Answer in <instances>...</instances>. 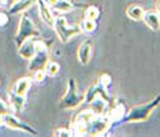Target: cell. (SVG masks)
Returning <instances> with one entry per match:
<instances>
[{"mask_svg":"<svg viewBox=\"0 0 160 137\" xmlns=\"http://www.w3.org/2000/svg\"><path fill=\"white\" fill-rule=\"evenodd\" d=\"M159 104H160V93L153 100H151V102H148L145 104H140V106H136V107H133L132 110H129L121 124H132V122L148 121L151 114L159 107Z\"/></svg>","mask_w":160,"mask_h":137,"instance_id":"6da1fadb","label":"cell"},{"mask_svg":"<svg viewBox=\"0 0 160 137\" xmlns=\"http://www.w3.org/2000/svg\"><path fill=\"white\" fill-rule=\"evenodd\" d=\"M83 102V95L78 92L77 82L74 78H68L67 82V91L63 95V97L59 100V107L62 110H72L77 109Z\"/></svg>","mask_w":160,"mask_h":137,"instance_id":"7a4b0ae2","label":"cell"},{"mask_svg":"<svg viewBox=\"0 0 160 137\" xmlns=\"http://www.w3.org/2000/svg\"><path fill=\"white\" fill-rule=\"evenodd\" d=\"M48 60H49L48 41L36 40V52L29 59V70L32 73H34L37 70H44Z\"/></svg>","mask_w":160,"mask_h":137,"instance_id":"3957f363","label":"cell"},{"mask_svg":"<svg viewBox=\"0 0 160 137\" xmlns=\"http://www.w3.org/2000/svg\"><path fill=\"white\" fill-rule=\"evenodd\" d=\"M53 29H55L58 37H59V40L63 43V44L68 43L74 36L82 33L79 25H70L63 15H56L55 17V25H53Z\"/></svg>","mask_w":160,"mask_h":137,"instance_id":"277c9868","label":"cell"},{"mask_svg":"<svg viewBox=\"0 0 160 137\" xmlns=\"http://www.w3.org/2000/svg\"><path fill=\"white\" fill-rule=\"evenodd\" d=\"M29 37H40V30L36 28V25L30 19V17L23 13V15L19 19V26H18V32L15 37H14V41H15L17 47H19Z\"/></svg>","mask_w":160,"mask_h":137,"instance_id":"5b68a950","label":"cell"},{"mask_svg":"<svg viewBox=\"0 0 160 137\" xmlns=\"http://www.w3.org/2000/svg\"><path fill=\"white\" fill-rule=\"evenodd\" d=\"M111 128V121L108 115H97L93 117L86 124V134L89 136H100L105 134Z\"/></svg>","mask_w":160,"mask_h":137,"instance_id":"8992f818","label":"cell"},{"mask_svg":"<svg viewBox=\"0 0 160 137\" xmlns=\"http://www.w3.org/2000/svg\"><path fill=\"white\" fill-rule=\"evenodd\" d=\"M3 124H4L6 128L12 129V130H19L23 133H29V134H38V132L34 128H32L30 125H28L21 119H18L15 115H12L11 113L6 114L4 117H3Z\"/></svg>","mask_w":160,"mask_h":137,"instance_id":"52a82bcc","label":"cell"},{"mask_svg":"<svg viewBox=\"0 0 160 137\" xmlns=\"http://www.w3.org/2000/svg\"><path fill=\"white\" fill-rule=\"evenodd\" d=\"M96 97H101V99H104L105 102L110 103V97H108V93H107V88L101 85L99 81L86 91V93L83 95V102L88 104V103L92 102L93 99H96Z\"/></svg>","mask_w":160,"mask_h":137,"instance_id":"ba28073f","label":"cell"},{"mask_svg":"<svg viewBox=\"0 0 160 137\" xmlns=\"http://www.w3.org/2000/svg\"><path fill=\"white\" fill-rule=\"evenodd\" d=\"M37 7H38V13H40V18L42 19V22L45 25H48L49 28H53L55 25V14L53 10L51 8V6L48 3H45V0H38L37 2Z\"/></svg>","mask_w":160,"mask_h":137,"instance_id":"9c48e42d","label":"cell"},{"mask_svg":"<svg viewBox=\"0 0 160 137\" xmlns=\"http://www.w3.org/2000/svg\"><path fill=\"white\" fill-rule=\"evenodd\" d=\"M92 49H93V43L90 38H86L81 43L77 52V58H78V62L81 64H88L90 62V58H92Z\"/></svg>","mask_w":160,"mask_h":137,"instance_id":"30bf717a","label":"cell"},{"mask_svg":"<svg viewBox=\"0 0 160 137\" xmlns=\"http://www.w3.org/2000/svg\"><path fill=\"white\" fill-rule=\"evenodd\" d=\"M127 114L126 106L125 103L122 102H116L115 106L110 110V114H108V118H110L111 124H121L122 119L125 118V115Z\"/></svg>","mask_w":160,"mask_h":137,"instance_id":"8fae6325","label":"cell"},{"mask_svg":"<svg viewBox=\"0 0 160 137\" xmlns=\"http://www.w3.org/2000/svg\"><path fill=\"white\" fill-rule=\"evenodd\" d=\"M38 0H15L11 6L8 7V14L15 15V14H23L26 13L33 4H37Z\"/></svg>","mask_w":160,"mask_h":137,"instance_id":"7c38bea8","label":"cell"},{"mask_svg":"<svg viewBox=\"0 0 160 137\" xmlns=\"http://www.w3.org/2000/svg\"><path fill=\"white\" fill-rule=\"evenodd\" d=\"M34 52H36V40H34V37L26 38L22 44L18 47V53H19V56H22V58H25V59H28V60L34 55Z\"/></svg>","mask_w":160,"mask_h":137,"instance_id":"4fadbf2b","label":"cell"},{"mask_svg":"<svg viewBox=\"0 0 160 137\" xmlns=\"http://www.w3.org/2000/svg\"><path fill=\"white\" fill-rule=\"evenodd\" d=\"M142 21L151 30L158 32L160 29V14L158 11H153V10L145 11L144 17H142Z\"/></svg>","mask_w":160,"mask_h":137,"instance_id":"5bb4252c","label":"cell"},{"mask_svg":"<svg viewBox=\"0 0 160 137\" xmlns=\"http://www.w3.org/2000/svg\"><path fill=\"white\" fill-rule=\"evenodd\" d=\"M32 86V78L30 77H22V78H18V80L14 82L11 92H14L15 95L19 96H26L28 91L30 89Z\"/></svg>","mask_w":160,"mask_h":137,"instance_id":"9a60e30c","label":"cell"},{"mask_svg":"<svg viewBox=\"0 0 160 137\" xmlns=\"http://www.w3.org/2000/svg\"><path fill=\"white\" fill-rule=\"evenodd\" d=\"M52 7V10L55 13H59V14H66V13H70L72 10L78 8V7H85L83 4H75V3L70 2V0H58Z\"/></svg>","mask_w":160,"mask_h":137,"instance_id":"2e32d148","label":"cell"},{"mask_svg":"<svg viewBox=\"0 0 160 137\" xmlns=\"http://www.w3.org/2000/svg\"><path fill=\"white\" fill-rule=\"evenodd\" d=\"M8 99H10V109L15 114H19L23 110L25 104H26V96L15 95L14 92L8 93Z\"/></svg>","mask_w":160,"mask_h":137,"instance_id":"e0dca14e","label":"cell"},{"mask_svg":"<svg viewBox=\"0 0 160 137\" xmlns=\"http://www.w3.org/2000/svg\"><path fill=\"white\" fill-rule=\"evenodd\" d=\"M107 107H108V102H105L101 97H96V99H93L90 103H88V109L92 110V113L96 115V117L97 115H105Z\"/></svg>","mask_w":160,"mask_h":137,"instance_id":"ac0fdd59","label":"cell"},{"mask_svg":"<svg viewBox=\"0 0 160 137\" xmlns=\"http://www.w3.org/2000/svg\"><path fill=\"white\" fill-rule=\"evenodd\" d=\"M144 13H145V10L142 8V7L137 6V4L129 6V7H127V10H126L127 18H130L132 21H136V22H140V21H142Z\"/></svg>","mask_w":160,"mask_h":137,"instance_id":"d6986e66","label":"cell"},{"mask_svg":"<svg viewBox=\"0 0 160 137\" xmlns=\"http://www.w3.org/2000/svg\"><path fill=\"white\" fill-rule=\"evenodd\" d=\"M83 14H85V18H88V19H92V21H97L100 18V10L99 7L96 6H85V11H83Z\"/></svg>","mask_w":160,"mask_h":137,"instance_id":"ffe728a7","label":"cell"},{"mask_svg":"<svg viewBox=\"0 0 160 137\" xmlns=\"http://www.w3.org/2000/svg\"><path fill=\"white\" fill-rule=\"evenodd\" d=\"M79 28H81L82 33H92L94 29H96V21L88 19V18H83L82 22L79 23Z\"/></svg>","mask_w":160,"mask_h":137,"instance_id":"44dd1931","label":"cell"},{"mask_svg":"<svg viewBox=\"0 0 160 137\" xmlns=\"http://www.w3.org/2000/svg\"><path fill=\"white\" fill-rule=\"evenodd\" d=\"M44 70H45V74L48 75V77H56V75L59 74V71H60V66H59V63L48 60V63H47Z\"/></svg>","mask_w":160,"mask_h":137,"instance_id":"7402d4cb","label":"cell"},{"mask_svg":"<svg viewBox=\"0 0 160 137\" xmlns=\"http://www.w3.org/2000/svg\"><path fill=\"white\" fill-rule=\"evenodd\" d=\"M47 74H45V70H37L33 73V78H32V81L37 82V84H41L42 81L45 80Z\"/></svg>","mask_w":160,"mask_h":137,"instance_id":"603a6c76","label":"cell"},{"mask_svg":"<svg viewBox=\"0 0 160 137\" xmlns=\"http://www.w3.org/2000/svg\"><path fill=\"white\" fill-rule=\"evenodd\" d=\"M97 81H99L103 86H105V88H108V86L111 85V82H112V81H111V75H110V74H107V73L101 74L100 77L97 78Z\"/></svg>","mask_w":160,"mask_h":137,"instance_id":"cb8c5ba5","label":"cell"},{"mask_svg":"<svg viewBox=\"0 0 160 137\" xmlns=\"http://www.w3.org/2000/svg\"><path fill=\"white\" fill-rule=\"evenodd\" d=\"M53 136H56V137H70V136H72V133H71V129L59 128V129H56L55 130Z\"/></svg>","mask_w":160,"mask_h":137,"instance_id":"d4e9b609","label":"cell"},{"mask_svg":"<svg viewBox=\"0 0 160 137\" xmlns=\"http://www.w3.org/2000/svg\"><path fill=\"white\" fill-rule=\"evenodd\" d=\"M8 113H11V109H10V106L6 102H3V100L0 99V115H2V117H4V115L8 114Z\"/></svg>","mask_w":160,"mask_h":137,"instance_id":"484cf974","label":"cell"},{"mask_svg":"<svg viewBox=\"0 0 160 137\" xmlns=\"http://www.w3.org/2000/svg\"><path fill=\"white\" fill-rule=\"evenodd\" d=\"M8 14L4 11H0V28H4L8 25Z\"/></svg>","mask_w":160,"mask_h":137,"instance_id":"4316f807","label":"cell"},{"mask_svg":"<svg viewBox=\"0 0 160 137\" xmlns=\"http://www.w3.org/2000/svg\"><path fill=\"white\" fill-rule=\"evenodd\" d=\"M14 2H15V0H0V3H2L3 7H10Z\"/></svg>","mask_w":160,"mask_h":137,"instance_id":"83f0119b","label":"cell"},{"mask_svg":"<svg viewBox=\"0 0 160 137\" xmlns=\"http://www.w3.org/2000/svg\"><path fill=\"white\" fill-rule=\"evenodd\" d=\"M56 2H58V0H45V3H48L49 6H53Z\"/></svg>","mask_w":160,"mask_h":137,"instance_id":"f1b7e54d","label":"cell"},{"mask_svg":"<svg viewBox=\"0 0 160 137\" xmlns=\"http://www.w3.org/2000/svg\"><path fill=\"white\" fill-rule=\"evenodd\" d=\"M156 11H158V13L160 14V0L158 2V7H156Z\"/></svg>","mask_w":160,"mask_h":137,"instance_id":"f546056e","label":"cell"}]
</instances>
